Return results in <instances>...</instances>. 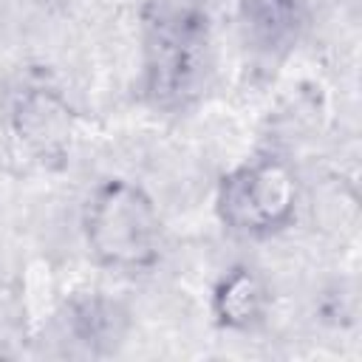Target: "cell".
Segmentation results:
<instances>
[{
    "mask_svg": "<svg viewBox=\"0 0 362 362\" xmlns=\"http://www.w3.org/2000/svg\"><path fill=\"white\" fill-rule=\"evenodd\" d=\"M209 74L206 17L192 6L161 3L144 31V88L161 107H184L195 99Z\"/></svg>",
    "mask_w": 362,
    "mask_h": 362,
    "instance_id": "obj_1",
    "label": "cell"
},
{
    "mask_svg": "<svg viewBox=\"0 0 362 362\" xmlns=\"http://www.w3.org/2000/svg\"><path fill=\"white\" fill-rule=\"evenodd\" d=\"M85 240L110 269L153 266L161 255V218L153 198L130 181H105L88 201Z\"/></svg>",
    "mask_w": 362,
    "mask_h": 362,
    "instance_id": "obj_2",
    "label": "cell"
},
{
    "mask_svg": "<svg viewBox=\"0 0 362 362\" xmlns=\"http://www.w3.org/2000/svg\"><path fill=\"white\" fill-rule=\"evenodd\" d=\"M218 218L238 235H272L283 229L297 206V181L277 158H255L223 175L218 187Z\"/></svg>",
    "mask_w": 362,
    "mask_h": 362,
    "instance_id": "obj_3",
    "label": "cell"
},
{
    "mask_svg": "<svg viewBox=\"0 0 362 362\" xmlns=\"http://www.w3.org/2000/svg\"><path fill=\"white\" fill-rule=\"evenodd\" d=\"M266 303L269 294L260 277L249 269H235L218 283L212 297V311L215 320L226 328H249L263 317Z\"/></svg>",
    "mask_w": 362,
    "mask_h": 362,
    "instance_id": "obj_4",
    "label": "cell"
},
{
    "mask_svg": "<svg viewBox=\"0 0 362 362\" xmlns=\"http://www.w3.org/2000/svg\"><path fill=\"white\" fill-rule=\"evenodd\" d=\"M240 8L257 31L283 34L286 28H291L300 11V0H240Z\"/></svg>",
    "mask_w": 362,
    "mask_h": 362,
    "instance_id": "obj_5",
    "label": "cell"
}]
</instances>
